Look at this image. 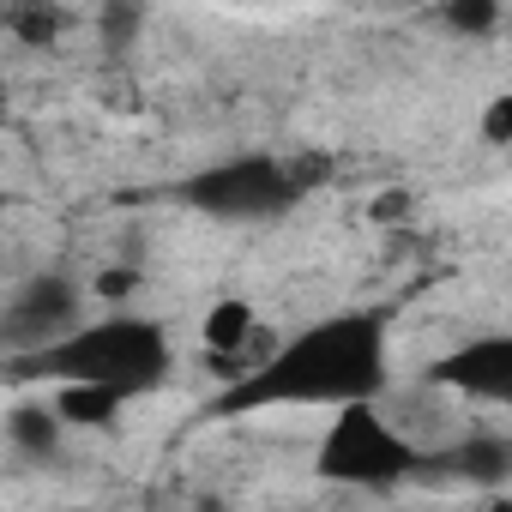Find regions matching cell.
<instances>
[{
	"label": "cell",
	"mask_w": 512,
	"mask_h": 512,
	"mask_svg": "<svg viewBox=\"0 0 512 512\" xmlns=\"http://www.w3.org/2000/svg\"><path fill=\"white\" fill-rule=\"evenodd\" d=\"M392 386V344H386V314L380 308H338L296 338H284L272 356L241 368L217 416H260V410H350V404H380Z\"/></svg>",
	"instance_id": "6da1fadb"
},
{
	"label": "cell",
	"mask_w": 512,
	"mask_h": 512,
	"mask_svg": "<svg viewBox=\"0 0 512 512\" xmlns=\"http://www.w3.org/2000/svg\"><path fill=\"white\" fill-rule=\"evenodd\" d=\"M13 380H49L55 392L61 386H91V392H109L121 404L157 392L169 374H175V344H169V326L163 320H145V314H103V320H85L73 338L25 356V362H7Z\"/></svg>",
	"instance_id": "7a4b0ae2"
},
{
	"label": "cell",
	"mask_w": 512,
	"mask_h": 512,
	"mask_svg": "<svg viewBox=\"0 0 512 512\" xmlns=\"http://www.w3.org/2000/svg\"><path fill=\"white\" fill-rule=\"evenodd\" d=\"M428 470V446H416L380 404H350L326 422L320 446H314V476L338 482V488H398L410 476Z\"/></svg>",
	"instance_id": "3957f363"
},
{
	"label": "cell",
	"mask_w": 512,
	"mask_h": 512,
	"mask_svg": "<svg viewBox=\"0 0 512 512\" xmlns=\"http://www.w3.org/2000/svg\"><path fill=\"white\" fill-rule=\"evenodd\" d=\"M302 193H308V175L272 151H241L181 181V205L217 223H278L302 205Z\"/></svg>",
	"instance_id": "277c9868"
},
{
	"label": "cell",
	"mask_w": 512,
	"mask_h": 512,
	"mask_svg": "<svg viewBox=\"0 0 512 512\" xmlns=\"http://www.w3.org/2000/svg\"><path fill=\"white\" fill-rule=\"evenodd\" d=\"M79 326H85V296H79V284L61 278V272H43V278H31L25 290H13L7 314H0V344H7V362H25V356H37V350H49V344L73 338Z\"/></svg>",
	"instance_id": "5b68a950"
},
{
	"label": "cell",
	"mask_w": 512,
	"mask_h": 512,
	"mask_svg": "<svg viewBox=\"0 0 512 512\" xmlns=\"http://www.w3.org/2000/svg\"><path fill=\"white\" fill-rule=\"evenodd\" d=\"M422 380L452 392V398H470V404H488V410H512V332H482V338L452 344L446 356L428 362Z\"/></svg>",
	"instance_id": "8992f818"
},
{
	"label": "cell",
	"mask_w": 512,
	"mask_h": 512,
	"mask_svg": "<svg viewBox=\"0 0 512 512\" xmlns=\"http://www.w3.org/2000/svg\"><path fill=\"white\" fill-rule=\"evenodd\" d=\"M422 476L500 488V482H512V434L470 428V434H458V440H446V446H428V470H422Z\"/></svg>",
	"instance_id": "52a82bcc"
},
{
	"label": "cell",
	"mask_w": 512,
	"mask_h": 512,
	"mask_svg": "<svg viewBox=\"0 0 512 512\" xmlns=\"http://www.w3.org/2000/svg\"><path fill=\"white\" fill-rule=\"evenodd\" d=\"M260 332V320H253V308L241 302V296H223L211 314H205V326H199V338H205V350L217 356V362H229V356H241V344Z\"/></svg>",
	"instance_id": "ba28073f"
},
{
	"label": "cell",
	"mask_w": 512,
	"mask_h": 512,
	"mask_svg": "<svg viewBox=\"0 0 512 512\" xmlns=\"http://www.w3.org/2000/svg\"><path fill=\"white\" fill-rule=\"evenodd\" d=\"M7 428H13V452L19 458H49L55 446H61V410L55 404H19L13 416H7Z\"/></svg>",
	"instance_id": "9c48e42d"
},
{
	"label": "cell",
	"mask_w": 512,
	"mask_h": 512,
	"mask_svg": "<svg viewBox=\"0 0 512 512\" xmlns=\"http://www.w3.org/2000/svg\"><path fill=\"white\" fill-rule=\"evenodd\" d=\"M49 404L61 410V422H67V428H109V422L127 410L121 398H109V392H91V386H61Z\"/></svg>",
	"instance_id": "30bf717a"
},
{
	"label": "cell",
	"mask_w": 512,
	"mask_h": 512,
	"mask_svg": "<svg viewBox=\"0 0 512 512\" xmlns=\"http://www.w3.org/2000/svg\"><path fill=\"white\" fill-rule=\"evenodd\" d=\"M446 25L464 31V37H488L500 25V7H488V0H458V7H446Z\"/></svg>",
	"instance_id": "8fae6325"
},
{
	"label": "cell",
	"mask_w": 512,
	"mask_h": 512,
	"mask_svg": "<svg viewBox=\"0 0 512 512\" xmlns=\"http://www.w3.org/2000/svg\"><path fill=\"white\" fill-rule=\"evenodd\" d=\"M7 31L25 37V43H49V37L61 31V19H55V13H25V7H19V13H7Z\"/></svg>",
	"instance_id": "7c38bea8"
}]
</instances>
